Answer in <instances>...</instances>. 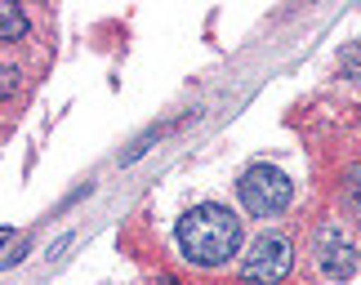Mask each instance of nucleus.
Here are the masks:
<instances>
[{"label":"nucleus","mask_w":361,"mask_h":285,"mask_svg":"<svg viewBox=\"0 0 361 285\" xmlns=\"http://www.w3.org/2000/svg\"><path fill=\"white\" fill-rule=\"evenodd\" d=\"M178 246L192 263L219 267L241 246V219L228 205H197L178 219Z\"/></svg>","instance_id":"obj_1"},{"label":"nucleus","mask_w":361,"mask_h":285,"mask_svg":"<svg viewBox=\"0 0 361 285\" xmlns=\"http://www.w3.org/2000/svg\"><path fill=\"white\" fill-rule=\"evenodd\" d=\"M237 196L255 219H272V214H281L290 205L295 183H290V174L276 170V165H250L241 174V183H237Z\"/></svg>","instance_id":"obj_2"},{"label":"nucleus","mask_w":361,"mask_h":285,"mask_svg":"<svg viewBox=\"0 0 361 285\" xmlns=\"http://www.w3.org/2000/svg\"><path fill=\"white\" fill-rule=\"evenodd\" d=\"M290 241L286 236H259L255 246H250V254H245V263H241V272H245V281H259V285H272V281H281L286 272H290Z\"/></svg>","instance_id":"obj_3"},{"label":"nucleus","mask_w":361,"mask_h":285,"mask_svg":"<svg viewBox=\"0 0 361 285\" xmlns=\"http://www.w3.org/2000/svg\"><path fill=\"white\" fill-rule=\"evenodd\" d=\"M317 263H322V272L330 281H348L357 267H361V250L348 241V232L335 223H326L322 232H317Z\"/></svg>","instance_id":"obj_4"},{"label":"nucleus","mask_w":361,"mask_h":285,"mask_svg":"<svg viewBox=\"0 0 361 285\" xmlns=\"http://www.w3.org/2000/svg\"><path fill=\"white\" fill-rule=\"evenodd\" d=\"M343 196H348V205L361 214V165L348 170V183H343Z\"/></svg>","instance_id":"obj_5"},{"label":"nucleus","mask_w":361,"mask_h":285,"mask_svg":"<svg viewBox=\"0 0 361 285\" xmlns=\"http://www.w3.org/2000/svg\"><path fill=\"white\" fill-rule=\"evenodd\" d=\"M23 13L18 9H13V5H5V40H13V36H23Z\"/></svg>","instance_id":"obj_6"}]
</instances>
